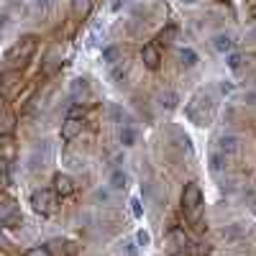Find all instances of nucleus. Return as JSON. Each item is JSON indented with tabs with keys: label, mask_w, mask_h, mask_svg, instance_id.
Here are the masks:
<instances>
[{
	"label": "nucleus",
	"mask_w": 256,
	"mask_h": 256,
	"mask_svg": "<svg viewBox=\"0 0 256 256\" xmlns=\"http://www.w3.org/2000/svg\"><path fill=\"white\" fill-rule=\"evenodd\" d=\"M244 102H246V105H256V90L246 92V95H244Z\"/></svg>",
	"instance_id": "26"
},
{
	"label": "nucleus",
	"mask_w": 256,
	"mask_h": 256,
	"mask_svg": "<svg viewBox=\"0 0 256 256\" xmlns=\"http://www.w3.org/2000/svg\"><path fill=\"white\" fill-rule=\"evenodd\" d=\"M141 59H144V64H146L148 70H156L159 62H162V54H159L156 44H146V46L141 49Z\"/></svg>",
	"instance_id": "7"
},
{
	"label": "nucleus",
	"mask_w": 256,
	"mask_h": 256,
	"mask_svg": "<svg viewBox=\"0 0 256 256\" xmlns=\"http://www.w3.org/2000/svg\"><path fill=\"white\" fill-rule=\"evenodd\" d=\"M80 116H84V110H82L80 102H74L72 108H70V116H67V118H80Z\"/></svg>",
	"instance_id": "23"
},
{
	"label": "nucleus",
	"mask_w": 256,
	"mask_h": 256,
	"mask_svg": "<svg viewBox=\"0 0 256 256\" xmlns=\"http://www.w3.org/2000/svg\"><path fill=\"white\" fill-rule=\"evenodd\" d=\"M131 210H134V216H136V218H141V216H144V208H141V200H136V198H134V200H131Z\"/></svg>",
	"instance_id": "24"
},
{
	"label": "nucleus",
	"mask_w": 256,
	"mask_h": 256,
	"mask_svg": "<svg viewBox=\"0 0 256 256\" xmlns=\"http://www.w3.org/2000/svg\"><path fill=\"white\" fill-rule=\"evenodd\" d=\"M172 256H187V254H184V251H174Z\"/></svg>",
	"instance_id": "31"
},
{
	"label": "nucleus",
	"mask_w": 256,
	"mask_h": 256,
	"mask_svg": "<svg viewBox=\"0 0 256 256\" xmlns=\"http://www.w3.org/2000/svg\"><path fill=\"white\" fill-rule=\"evenodd\" d=\"M136 254H138L136 246H134V244H128V256H136Z\"/></svg>",
	"instance_id": "29"
},
{
	"label": "nucleus",
	"mask_w": 256,
	"mask_h": 256,
	"mask_svg": "<svg viewBox=\"0 0 256 256\" xmlns=\"http://www.w3.org/2000/svg\"><path fill=\"white\" fill-rule=\"evenodd\" d=\"M70 92H72V100H80L84 92H88V82H84V80H74L72 88H70Z\"/></svg>",
	"instance_id": "16"
},
{
	"label": "nucleus",
	"mask_w": 256,
	"mask_h": 256,
	"mask_svg": "<svg viewBox=\"0 0 256 256\" xmlns=\"http://www.w3.org/2000/svg\"><path fill=\"white\" fill-rule=\"evenodd\" d=\"M136 244H138V246H148V244H152V236H148V233L141 228V230L136 233Z\"/></svg>",
	"instance_id": "21"
},
{
	"label": "nucleus",
	"mask_w": 256,
	"mask_h": 256,
	"mask_svg": "<svg viewBox=\"0 0 256 256\" xmlns=\"http://www.w3.org/2000/svg\"><path fill=\"white\" fill-rule=\"evenodd\" d=\"M36 41H38L36 36H24L20 41H16V44L6 52V70L26 67L34 56V52H36Z\"/></svg>",
	"instance_id": "1"
},
{
	"label": "nucleus",
	"mask_w": 256,
	"mask_h": 256,
	"mask_svg": "<svg viewBox=\"0 0 256 256\" xmlns=\"http://www.w3.org/2000/svg\"><path fill=\"white\" fill-rule=\"evenodd\" d=\"M118 141H120L123 146H134V144H136V128H131V126H120Z\"/></svg>",
	"instance_id": "13"
},
{
	"label": "nucleus",
	"mask_w": 256,
	"mask_h": 256,
	"mask_svg": "<svg viewBox=\"0 0 256 256\" xmlns=\"http://www.w3.org/2000/svg\"><path fill=\"white\" fill-rule=\"evenodd\" d=\"M218 152H223L226 156L238 154V152H241V138H238V136H233V134L220 136V141H218Z\"/></svg>",
	"instance_id": "6"
},
{
	"label": "nucleus",
	"mask_w": 256,
	"mask_h": 256,
	"mask_svg": "<svg viewBox=\"0 0 256 256\" xmlns=\"http://www.w3.org/2000/svg\"><path fill=\"white\" fill-rule=\"evenodd\" d=\"M82 134V120L80 118H67L62 123V141H74Z\"/></svg>",
	"instance_id": "5"
},
{
	"label": "nucleus",
	"mask_w": 256,
	"mask_h": 256,
	"mask_svg": "<svg viewBox=\"0 0 256 256\" xmlns=\"http://www.w3.org/2000/svg\"><path fill=\"white\" fill-rule=\"evenodd\" d=\"M116 59H118V49L116 46H108L102 52V62H108V64H116Z\"/></svg>",
	"instance_id": "19"
},
{
	"label": "nucleus",
	"mask_w": 256,
	"mask_h": 256,
	"mask_svg": "<svg viewBox=\"0 0 256 256\" xmlns=\"http://www.w3.org/2000/svg\"><path fill=\"white\" fill-rule=\"evenodd\" d=\"M212 49L220 52V54L233 52V38H230L228 34H216V36H212Z\"/></svg>",
	"instance_id": "10"
},
{
	"label": "nucleus",
	"mask_w": 256,
	"mask_h": 256,
	"mask_svg": "<svg viewBox=\"0 0 256 256\" xmlns=\"http://www.w3.org/2000/svg\"><path fill=\"white\" fill-rule=\"evenodd\" d=\"M46 248H49V254H52V256H70V251H72V248H70V244H67V241H62V238H54Z\"/></svg>",
	"instance_id": "12"
},
{
	"label": "nucleus",
	"mask_w": 256,
	"mask_h": 256,
	"mask_svg": "<svg viewBox=\"0 0 256 256\" xmlns=\"http://www.w3.org/2000/svg\"><path fill=\"white\" fill-rule=\"evenodd\" d=\"M88 10H90V0H74V16H88Z\"/></svg>",
	"instance_id": "17"
},
{
	"label": "nucleus",
	"mask_w": 256,
	"mask_h": 256,
	"mask_svg": "<svg viewBox=\"0 0 256 256\" xmlns=\"http://www.w3.org/2000/svg\"><path fill=\"white\" fill-rule=\"evenodd\" d=\"M56 192L52 190H34L31 195V208L38 212V216H52V212L56 210Z\"/></svg>",
	"instance_id": "3"
},
{
	"label": "nucleus",
	"mask_w": 256,
	"mask_h": 256,
	"mask_svg": "<svg viewBox=\"0 0 256 256\" xmlns=\"http://www.w3.org/2000/svg\"><path fill=\"white\" fill-rule=\"evenodd\" d=\"M8 246V241H6V236H3V230H0V248H6Z\"/></svg>",
	"instance_id": "30"
},
{
	"label": "nucleus",
	"mask_w": 256,
	"mask_h": 256,
	"mask_svg": "<svg viewBox=\"0 0 256 256\" xmlns=\"http://www.w3.org/2000/svg\"><path fill=\"white\" fill-rule=\"evenodd\" d=\"M110 74H113V80H120V77H123V67H113Z\"/></svg>",
	"instance_id": "28"
},
{
	"label": "nucleus",
	"mask_w": 256,
	"mask_h": 256,
	"mask_svg": "<svg viewBox=\"0 0 256 256\" xmlns=\"http://www.w3.org/2000/svg\"><path fill=\"white\" fill-rule=\"evenodd\" d=\"M0 26H3V18H0Z\"/></svg>",
	"instance_id": "33"
},
{
	"label": "nucleus",
	"mask_w": 256,
	"mask_h": 256,
	"mask_svg": "<svg viewBox=\"0 0 256 256\" xmlns=\"http://www.w3.org/2000/svg\"><path fill=\"white\" fill-rule=\"evenodd\" d=\"M184 3H195V0H184Z\"/></svg>",
	"instance_id": "32"
},
{
	"label": "nucleus",
	"mask_w": 256,
	"mask_h": 256,
	"mask_svg": "<svg viewBox=\"0 0 256 256\" xmlns=\"http://www.w3.org/2000/svg\"><path fill=\"white\" fill-rule=\"evenodd\" d=\"M162 105H166V108H174V105H177V95H174V92L162 95Z\"/></svg>",
	"instance_id": "22"
},
{
	"label": "nucleus",
	"mask_w": 256,
	"mask_h": 256,
	"mask_svg": "<svg viewBox=\"0 0 256 256\" xmlns=\"http://www.w3.org/2000/svg\"><path fill=\"white\" fill-rule=\"evenodd\" d=\"M228 67L236 72V70H241V54H236V52H228Z\"/></svg>",
	"instance_id": "18"
},
{
	"label": "nucleus",
	"mask_w": 256,
	"mask_h": 256,
	"mask_svg": "<svg viewBox=\"0 0 256 256\" xmlns=\"http://www.w3.org/2000/svg\"><path fill=\"white\" fill-rule=\"evenodd\" d=\"M54 192L59 198H67V195H72L74 192V180L70 177V174H54Z\"/></svg>",
	"instance_id": "4"
},
{
	"label": "nucleus",
	"mask_w": 256,
	"mask_h": 256,
	"mask_svg": "<svg viewBox=\"0 0 256 256\" xmlns=\"http://www.w3.org/2000/svg\"><path fill=\"white\" fill-rule=\"evenodd\" d=\"M110 187L113 190H126L128 187V174L123 172L120 166H116L113 172H110Z\"/></svg>",
	"instance_id": "11"
},
{
	"label": "nucleus",
	"mask_w": 256,
	"mask_h": 256,
	"mask_svg": "<svg viewBox=\"0 0 256 256\" xmlns=\"http://www.w3.org/2000/svg\"><path fill=\"white\" fill-rule=\"evenodd\" d=\"M226 154L223 152H212L210 154V169H212V172H223V166H226Z\"/></svg>",
	"instance_id": "14"
},
{
	"label": "nucleus",
	"mask_w": 256,
	"mask_h": 256,
	"mask_svg": "<svg viewBox=\"0 0 256 256\" xmlns=\"http://www.w3.org/2000/svg\"><path fill=\"white\" fill-rule=\"evenodd\" d=\"M24 256H52V254H49L46 246H36V248H28Z\"/></svg>",
	"instance_id": "20"
},
{
	"label": "nucleus",
	"mask_w": 256,
	"mask_h": 256,
	"mask_svg": "<svg viewBox=\"0 0 256 256\" xmlns=\"http://www.w3.org/2000/svg\"><path fill=\"white\" fill-rule=\"evenodd\" d=\"M180 59H182L184 67H195V64H198V52L187 46V49H182V52H180Z\"/></svg>",
	"instance_id": "15"
},
{
	"label": "nucleus",
	"mask_w": 256,
	"mask_h": 256,
	"mask_svg": "<svg viewBox=\"0 0 256 256\" xmlns=\"http://www.w3.org/2000/svg\"><path fill=\"white\" fill-rule=\"evenodd\" d=\"M0 223H18V208L10 200L0 202Z\"/></svg>",
	"instance_id": "8"
},
{
	"label": "nucleus",
	"mask_w": 256,
	"mask_h": 256,
	"mask_svg": "<svg viewBox=\"0 0 256 256\" xmlns=\"http://www.w3.org/2000/svg\"><path fill=\"white\" fill-rule=\"evenodd\" d=\"M200 205H202V192H200V184L195 182H187L184 190H182V208L190 218H198L200 212Z\"/></svg>",
	"instance_id": "2"
},
{
	"label": "nucleus",
	"mask_w": 256,
	"mask_h": 256,
	"mask_svg": "<svg viewBox=\"0 0 256 256\" xmlns=\"http://www.w3.org/2000/svg\"><path fill=\"white\" fill-rule=\"evenodd\" d=\"M113 118H116V120H118V123L123 126V110L118 108V105H113Z\"/></svg>",
	"instance_id": "27"
},
{
	"label": "nucleus",
	"mask_w": 256,
	"mask_h": 256,
	"mask_svg": "<svg viewBox=\"0 0 256 256\" xmlns=\"http://www.w3.org/2000/svg\"><path fill=\"white\" fill-rule=\"evenodd\" d=\"M218 90H220V95H230L233 92V82H220Z\"/></svg>",
	"instance_id": "25"
},
{
	"label": "nucleus",
	"mask_w": 256,
	"mask_h": 256,
	"mask_svg": "<svg viewBox=\"0 0 256 256\" xmlns=\"http://www.w3.org/2000/svg\"><path fill=\"white\" fill-rule=\"evenodd\" d=\"M16 82H20V70H6L0 74V92L16 88Z\"/></svg>",
	"instance_id": "9"
}]
</instances>
